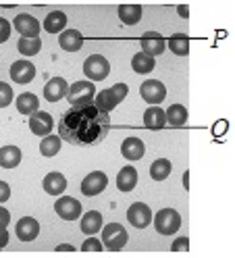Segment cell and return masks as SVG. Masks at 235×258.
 Returning a JSON list of instances; mask_svg holds the SVG:
<instances>
[{
	"label": "cell",
	"mask_w": 235,
	"mask_h": 258,
	"mask_svg": "<svg viewBox=\"0 0 235 258\" xmlns=\"http://www.w3.org/2000/svg\"><path fill=\"white\" fill-rule=\"evenodd\" d=\"M111 129L108 112L90 106H73L58 119V138L73 146H94L100 144Z\"/></svg>",
	"instance_id": "cell-1"
},
{
	"label": "cell",
	"mask_w": 235,
	"mask_h": 258,
	"mask_svg": "<svg viewBox=\"0 0 235 258\" xmlns=\"http://www.w3.org/2000/svg\"><path fill=\"white\" fill-rule=\"evenodd\" d=\"M67 98L73 106H90L96 98V88H94V82L90 79H84V82H75L73 86H69V94Z\"/></svg>",
	"instance_id": "cell-2"
},
{
	"label": "cell",
	"mask_w": 235,
	"mask_h": 258,
	"mask_svg": "<svg viewBox=\"0 0 235 258\" xmlns=\"http://www.w3.org/2000/svg\"><path fill=\"white\" fill-rule=\"evenodd\" d=\"M154 227L161 235H173L181 227V215L175 208H163L154 217Z\"/></svg>",
	"instance_id": "cell-3"
},
{
	"label": "cell",
	"mask_w": 235,
	"mask_h": 258,
	"mask_svg": "<svg viewBox=\"0 0 235 258\" xmlns=\"http://www.w3.org/2000/svg\"><path fill=\"white\" fill-rule=\"evenodd\" d=\"M84 73L90 82H102L111 73V62L100 54H92L84 60Z\"/></svg>",
	"instance_id": "cell-4"
},
{
	"label": "cell",
	"mask_w": 235,
	"mask_h": 258,
	"mask_svg": "<svg viewBox=\"0 0 235 258\" xmlns=\"http://www.w3.org/2000/svg\"><path fill=\"white\" fill-rule=\"evenodd\" d=\"M127 231H125L123 225L119 223H111V225H106V227H102V244L108 248V250H121L125 248V244H127Z\"/></svg>",
	"instance_id": "cell-5"
},
{
	"label": "cell",
	"mask_w": 235,
	"mask_h": 258,
	"mask_svg": "<svg viewBox=\"0 0 235 258\" xmlns=\"http://www.w3.org/2000/svg\"><path fill=\"white\" fill-rule=\"evenodd\" d=\"M54 213L60 219H65V221H75V219L82 217L84 211H82V202L80 200H75L71 196H60L54 202Z\"/></svg>",
	"instance_id": "cell-6"
},
{
	"label": "cell",
	"mask_w": 235,
	"mask_h": 258,
	"mask_svg": "<svg viewBox=\"0 0 235 258\" xmlns=\"http://www.w3.org/2000/svg\"><path fill=\"white\" fill-rule=\"evenodd\" d=\"M139 96H142L148 104L156 106L167 98V88L163 82H159V79H146L142 84V88H139Z\"/></svg>",
	"instance_id": "cell-7"
},
{
	"label": "cell",
	"mask_w": 235,
	"mask_h": 258,
	"mask_svg": "<svg viewBox=\"0 0 235 258\" xmlns=\"http://www.w3.org/2000/svg\"><path fill=\"white\" fill-rule=\"evenodd\" d=\"M108 185V177L102 171H92L86 179L82 181V194L84 196H98L100 191H104V187Z\"/></svg>",
	"instance_id": "cell-8"
},
{
	"label": "cell",
	"mask_w": 235,
	"mask_h": 258,
	"mask_svg": "<svg viewBox=\"0 0 235 258\" xmlns=\"http://www.w3.org/2000/svg\"><path fill=\"white\" fill-rule=\"evenodd\" d=\"M127 221L133 225V227L137 229H144L150 225L152 221V211H150V206L144 204V202H135L129 206V211H127Z\"/></svg>",
	"instance_id": "cell-9"
},
{
	"label": "cell",
	"mask_w": 235,
	"mask_h": 258,
	"mask_svg": "<svg viewBox=\"0 0 235 258\" xmlns=\"http://www.w3.org/2000/svg\"><path fill=\"white\" fill-rule=\"evenodd\" d=\"M13 25L21 34V38H38V34H40V21L34 17V15L21 13L15 17Z\"/></svg>",
	"instance_id": "cell-10"
},
{
	"label": "cell",
	"mask_w": 235,
	"mask_h": 258,
	"mask_svg": "<svg viewBox=\"0 0 235 258\" xmlns=\"http://www.w3.org/2000/svg\"><path fill=\"white\" fill-rule=\"evenodd\" d=\"M139 46H142V52H146L150 56H159L165 52L167 40L161 34H156V31H146L142 40H139Z\"/></svg>",
	"instance_id": "cell-11"
},
{
	"label": "cell",
	"mask_w": 235,
	"mask_h": 258,
	"mask_svg": "<svg viewBox=\"0 0 235 258\" xmlns=\"http://www.w3.org/2000/svg\"><path fill=\"white\" fill-rule=\"evenodd\" d=\"M29 129L34 132V136H50V129H52V117L48 112H34V115H29Z\"/></svg>",
	"instance_id": "cell-12"
},
{
	"label": "cell",
	"mask_w": 235,
	"mask_h": 258,
	"mask_svg": "<svg viewBox=\"0 0 235 258\" xmlns=\"http://www.w3.org/2000/svg\"><path fill=\"white\" fill-rule=\"evenodd\" d=\"M69 94V86H67V79L62 77H52L48 84L44 86V96L48 102H58L60 98H65Z\"/></svg>",
	"instance_id": "cell-13"
},
{
	"label": "cell",
	"mask_w": 235,
	"mask_h": 258,
	"mask_svg": "<svg viewBox=\"0 0 235 258\" xmlns=\"http://www.w3.org/2000/svg\"><path fill=\"white\" fill-rule=\"evenodd\" d=\"M34 75H36V69L29 60H17L11 64V79L15 84H29Z\"/></svg>",
	"instance_id": "cell-14"
},
{
	"label": "cell",
	"mask_w": 235,
	"mask_h": 258,
	"mask_svg": "<svg viewBox=\"0 0 235 258\" xmlns=\"http://www.w3.org/2000/svg\"><path fill=\"white\" fill-rule=\"evenodd\" d=\"M40 233V223L34 217H23L17 221V237L21 241H34Z\"/></svg>",
	"instance_id": "cell-15"
},
{
	"label": "cell",
	"mask_w": 235,
	"mask_h": 258,
	"mask_svg": "<svg viewBox=\"0 0 235 258\" xmlns=\"http://www.w3.org/2000/svg\"><path fill=\"white\" fill-rule=\"evenodd\" d=\"M58 44H60L62 50L77 52L84 46V36H82V31H77V29H65V31H60Z\"/></svg>",
	"instance_id": "cell-16"
},
{
	"label": "cell",
	"mask_w": 235,
	"mask_h": 258,
	"mask_svg": "<svg viewBox=\"0 0 235 258\" xmlns=\"http://www.w3.org/2000/svg\"><path fill=\"white\" fill-rule=\"evenodd\" d=\"M144 152H146V146L139 138H127L121 144V154L127 160H139L144 156Z\"/></svg>",
	"instance_id": "cell-17"
},
{
	"label": "cell",
	"mask_w": 235,
	"mask_h": 258,
	"mask_svg": "<svg viewBox=\"0 0 235 258\" xmlns=\"http://www.w3.org/2000/svg\"><path fill=\"white\" fill-rule=\"evenodd\" d=\"M44 189L50 194V196H60L62 191L67 189V179L62 173H48L44 177Z\"/></svg>",
	"instance_id": "cell-18"
},
{
	"label": "cell",
	"mask_w": 235,
	"mask_h": 258,
	"mask_svg": "<svg viewBox=\"0 0 235 258\" xmlns=\"http://www.w3.org/2000/svg\"><path fill=\"white\" fill-rule=\"evenodd\" d=\"M144 125L152 132H159L167 125V117H165V110L159 108V106H150L146 112H144Z\"/></svg>",
	"instance_id": "cell-19"
},
{
	"label": "cell",
	"mask_w": 235,
	"mask_h": 258,
	"mask_svg": "<svg viewBox=\"0 0 235 258\" xmlns=\"http://www.w3.org/2000/svg\"><path fill=\"white\" fill-rule=\"evenodd\" d=\"M137 185V171L133 167H123L117 175V187L121 191H131L133 187Z\"/></svg>",
	"instance_id": "cell-20"
},
{
	"label": "cell",
	"mask_w": 235,
	"mask_h": 258,
	"mask_svg": "<svg viewBox=\"0 0 235 258\" xmlns=\"http://www.w3.org/2000/svg\"><path fill=\"white\" fill-rule=\"evenodd\" d=\"M21 163V150L19 146H5L0 148V167L3 169H15Z\"/></svg>",
	"instance_id": "cell-21"
},
{
	"label": "cell",
	"mask_w": 235,
	"mask_h": 258,
	"mask_svg": "<svg viewBox=\"0 0 235 258\" xmlns=\"http://www.w3.org/2000/svg\"><path fill=\"white\" fill-rule=\"evenodd\" d=\"M38 108H40V100L36 94L25 92L17 96V110L21 115H34V112H38Z\"/></svg>",
	"instance_id": "cell-22"
},
{
	"label": "cell",
	"mask_w": 235,
	"mask_h": 258,
	"mask_svg": "<svg viewBox=\"0 0 235 258\" xmlns=\"http://www.w3.org/2000/svg\"><path fill=\"white\" fill-rule=\"evenodd\" d=\"M80 229L88 235H94V233H98L102 229V215L98 211H90L84 215L82 223H80Z\"/></svg>",
	"instance_id": "cell-23"
},
{
	"label": "cell",
	"mask_w": 235,
	"mask_h": 258,
	"mask_svg": "<svg viewBox=\"0 0 235 258\" xmlns=\"http://www.w3.org/2000/svg\"><path fill=\"white\" fill-rule=\"evenodd\" d=\"M67 27V15L60 13V11H52L48 13V17L44 21V29L48 34H58V31H65Z\"/></svg>",
	"instance_id": "cell-24"
},
{
	"label": "cell",
	"mask_w": 235,
	"mask_h": 258,
	"mask_svg": "<svg viewBox=\"0 0 235 258\" xmlns=\"http://www.w3.org/2000/svg\"><path fill=\"white\" fill-rule=\"evenodd\" d=\"M117 13H119V19L125 25H135L142 19V7L139 5H121Z\"/></svg>",
	"instance_id": "cell-25"
},
{
	"label": "cell",
	"mask_w": 235,
	"mask_h": 258,
	"mask_svg": "<svg viewBox=\"0 0 235 258\" xmlns=\"http://www.w3.org/2000/svg\"><path fill=\"white\" fill-rule=\"evenodd\" d=\"M165 117H167V123L173 125V127H181L187 123V108L183 104H171L167 110H165Z\"/></svg>",
	"instance_id": "cell-26"
},
{
	"label": "cell",
	"mask_w": 235,
	"mask_h": 258,
	"mask_svg": "<svg viewBox=\"0 0 235 258\" xmlns=\"http://www.w3.org/2000/svg\"><path fill=\"white\" fill-rule=\"evenodd\" d=\"M167 46L171 48V52H175L177 56L190 54V38H187L185 34H173L167 40Z\"/></svg>",
	"instance_id": "cell-27"
},
{
	"label": "cell",
	"mask_w": 235,
	"mask_h": 258,
	"mask_svg": "<svg viewBox=\"0 0 235 258\" xmlns=\"http://www.w3.org/2000/svg\"><path fill=\"white\" fill-rule=\"evenodd\" d=\"M94 102H96V104H94L96 108H100V110H104V112H111V110H113L121 100L115 96V92H113V90H102L100 94H96V98H94Z\"/></svg>",
	"instance_id": "cell-28"
},
{
	"label": "cell",
	"mask_w": 235,
	"mask_h": 258,
	"mask_svg": "<svg viewBox=\"0 0 235 258\" xmlns=\"http://www.w3.org/2000/svg\"><path fill=\"white\" fill-rule=\"evenodd\" d=\"M154 56H150V54H146V52H137V54H133V58H131V67H133V71L135 73H139V75H146V73H150L152 69H154Z\"/></svg>",
	"instance_id": "cell-29"
},
{
	"label": "cell",
	"mask_w": 235,
	"mask_h": 258,
	"mask_svg": "<svg viewBox=\"0 0 235 258\" xmlns=\"http://www.w3.org/2000/svg\"><path fill=\"white\" fill-rule=\"evenodd\" d=\"M169 173H171V160H167V158L154 160L152 167H150V177L154 181H165L169 177Z\"/></svg>",
	"instance_id": "cell-30"
},
{
	"label": "cell",
	"mask_w": 235,
	"mask_h": 258,
	"mask_svg": "<svg viewBox=\"0 0 235 258\" xmlns=\"http://www.w3.org/2000/svg\"><path fill=\"white\" fill-rule=\"evenodd\" d=\"M17 48H19V52L23 56H34L40 52V48H42V40L40 38H21L17 42Z\"/></svg>",
	"instance_id": "cell-31"
},
{
	"label": "cell",
	"mask_w": 235,
	"mask_h": 258,
	"mask_svg": "<svg viewBox=\"0 0 235 258\" xmlns=\"http://www.w3.org/2000/svg\"><path fill=\"white\" fill-rule=\"evenodd\" d=\"M40 152L44 154V156H56L58 152H60V138L58 136H46L44 140H42V144H40Z\"/></svg>",
	"instance_id": "cell-32"
},
{
	"label": "cell",
	"mask_w": 235,
	"mask_h": 258,
	"mask_svg": "<svg viewBox=\"0 0 235 258\" xmlns=\"http://www.w3.org/2000/svg\"><path fill=\"white\" fill-rule=\"evenodd\" d=\"M11 102H13V90H11V86L5 84V82H0V108L9 106Z\"/></svg>",
	"instance_id": "cell-33"
},
{
	"label": "cell",
	"mask_w": 235,
	"mask_h": 258,
	"mask_svg": "<svg viewBox=\"0 0 235 258\" xmlns=\"http://www.w3.org/2000/svg\"><path fill=\"white\" fill-rule=\"evenodd\" d=\"M102 248H104V244H100V239H96V237L86 239V241H84V246H82L84 252H100Z\"/></svg>",
	"instance_id": "cell-34"
},
{
	"label": "cell",
	"mask_w": 235,
	"mask_h": 258,
	"mask_svg": "<svg viewBox=\"0 0 235 258\" xmlns=\"http://www.w3.org/2000/svg\"><path fill=\"white\" fill-rule=\"evenodd\" d=\"M9 38H11V23L5 17H0V44L7 42Z\"/></svg>",
	"instance_id": "cell-35"
},
{
	"label": "cell",
	"mask_w": 235,
	"mask_h": 258,
	"mask_svg": "<svg viewBox=\"0 0 235 258\" xmlns=\"http://www.w3.org/2000/svg\"><path fill=\"white\" fill-rule=\"evenodd\" d=\"M187 248H190V239H187V237L175 239L173 246H171V250H173V252H181V250H187Z\"/></svg>",
	"instance_id": "cell-36"
},
{
	"label": "cell",
	"mask_w": 235,
	"mask_h": 258,
	"mask_svg": "<svg viewBox=\"0 0 235 258\" xmlns=\"http://www.w3.org/2000/svg\"><path fill=\"white\" fill-rule=\"evenodd\" d=\"M11 223V213L7 211V208L0 206V229H7Z\"/></svg>",
	"instance_id": "cell-37"
},
{
	"label": "cell",
	"mask_w": 235,
	"mask_h": 258,
	"mask_svg": "<svg viewBox=\"0 0 235 258\" xmlns=\"http://www.w3.org/2000/svg\"><path fill=\"white\" fill-rule=\"evenodd\" d=\"M9 198H11V187H9V183H7V181H0V204L7 202Z\"/></svg>",
	"instance_id": "cell-38"
},
{
	"label": "cell",
	"mask_w": 235,
	"mask_h": 258,
	"mask_svg": "<svg viewBox=\"0 0 235 258\" xmlns=\"http://www.w3.org/2000/svg\"><path fill=\"white\" fill-rule=\"evenodd\" d=\"M229 127V123L223 119V121H218V123H214V134H225V129Z\"/></svg>",
	"instance_id": "cell-39"
},
{
	"label": "cell",
	"mask_w": 235,
	"mask_h": 258,
	"mask_svg": "<svg viewBox=\"0 0 235 258\" xmlns=\"http://www.w3.org/2000/svg\"><path fill=\"white\" fill-rule=\"evenodd\" d=\"M9 244V231L7 229H0V250Z\"/></svg>",
	"instance_id": "cell-40"
},
{
	"label": "cell",
	"mask_w": 235,
	"mask_h": 258,
	"mask_svg": "<svg viewBox=\"0 0 235 258\" xmlns=\"http://www.w3.org/2000/svg\"><path fill=\"white\" fill-rule=\"evenodd\" d=\"M177 11H179V15H181L183 19H187V17H190V7H187V5H181Z\"/></svg>",
	"instance_id": "cell-41"
},
{
	"label": "cell",
	"mask_w": 235,
	"mask_h": 258,
	"mask_svg": "<svg viewBox=\"0 0 235 258\" xmlns=\"http://www.w3.org/2000/svg\"><path fill=\"white\" fill-rule=\"evenodd\" d=\"M75 248L73 246H69V244H60V246H56V252H73Z\"/></svg>",
	"instance_id": "cell-42"
},
{
	"label": "cell",
	"mask_w": 235,
	"mask_h": 258,
	"mask_svg": "<svg viewBox=\"0 0 235 258\" xmlns=\"http://www.w3.org/2000/svg\"><path fill=\"white\" fill-rule=\"evenodd\" d=\"M187 179H190V171H185V173H183V187H185V189H190V181H187Z\"/></svg>",
	"instance_id": "cell-43"
}]
</instances>
